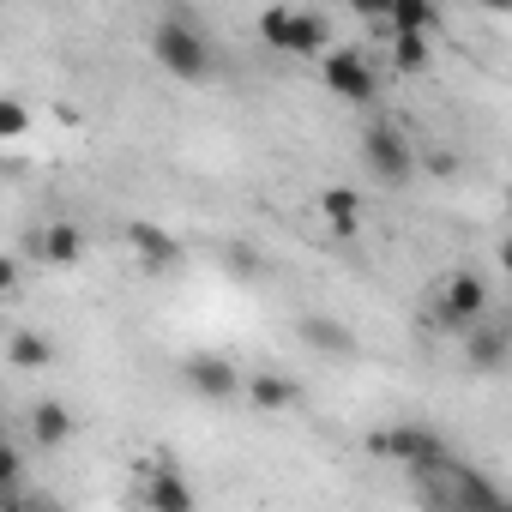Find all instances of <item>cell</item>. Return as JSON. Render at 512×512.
<instances>
[{
	"label": "cell",
	"mask_w": 512,
	"mask_h": 512,
	"mask_svg": "<svg viewBox=\"0 0 512 512\" xmlns=\"http://www.w3.org/2000/svg\"><path fill=\"white\" fill-rule=\"evenodd\" d=\"M464 362H470L476 374H500V368L512 362V338H506V332L476 326V332H464Z\"/></svg>",
	"instance_id": "cell-12"
},
{
	"label": "cell",
	"mask_w": 512,
	"mask_h": 512,
	"mask_svg": "<svg viewBox=\"0 0 512 512\" xmlns=\"http://www.w3.org/2000/svg\"><path fill=\"white\" fill-rule=\"evenodd\" d=\"M31 440H37V446H67V440H73V410H67L61 398H43V404L31 410Z\"/></svg>",
	"instance_id": "cell-14"
},
{
	"label": "cell",
	"mask_w": 512,
	"mask_h": 512,
	"mask_svg": "<svg viewBox=\"0 0 512 512\" xmlns=\"http://www.w3.org/2000/svg\"><path fill=\"white\" fill-rule=\"evenodd\" d=\"M151 55H157V67L175 73L181 85L211 79V43H205V31H199V13H187V7H169V13L157 19Z\"/></svg>",
	"instance_id": "cell-1"
},
{
	"label": "cell",
	"mask_w": 512,
	"mask_h": 512,
	"mask_svg": "<svg viewBox=\"0 0 512 512\" xmlns=\"http://www.w3.org/2000/svg\"><path fill=\"white\" fill-rule=\"evenodd\" d=\"M37 512H67V506H61V500H43V506H37Z\"/></svg>",
	"instance_id": "cell-25"
},
{
	"label": "cell",
	"mask_w": 512,
	"mask_h": 512,
	"mask_svg": "<svg viewBox=\"0 0 512 512\" xmlns=\"http://www.w3.org/2000/svg\"><path fill=\"white\" fill-rule=\"evenodd\" d=\"M31 127V115H25V103L19 97H0V139H19Z\"/></svg>",
	"instance_id": "cell-20"
},
{
	"label": "cell",
	"mask_w": 512,
	"mask_h": 512,
	"mask_svg": "<svg viewBox=\"0 0 512 512\" xmlns=\"http://www.w3.org/2000/svg\"><path fill=\"white\" fill-rule=\"evenodd\" d=\"M362 163H368V175L386 181V187H404V181L416 175V151H410V139H404L392 121H374V127L362 133Z\"/></svg>",
	"instance_id": "cell-4"
},
{
	"label": "cell",
	"mask_w": 512,
	"mask_h": 512,
	"mask_svg": "<svg viewBox=\"0 0 512 512\" xmlns=\"http://www.w3.org/2000/svg\"><path fill=\"white\" fill-rule=\"evenodd\" d=\"M506 211H512V193H506Z\"/></svg>",
	"instance_id": "cell-27"
},
{
	"label": "cell",
	"mask_w": 512,
	"mask_h": 512,
	"mask_svg": "<svg viewBox=\"0 0 512 512\" xmlns=\"http://www.w3.org/2000/svg\"><path fill=\"white\" fill-rule=\"evenodd\" d=\"M434 296H440V320L458 326V332H476L482 314H488V284H482V272H452V278H440Z\"/></svg>",
	"instance_id": "cell-6"
},
{
	"label": "cell",
	"mask_w": 512,
	"mask_h": 512,
	"mask_svg": "<svg viewBox=\"0 0 512 512\" xmlns=\"http://www.w3.org/2000/svg\"><path fill=\"white\" fill-rule=\"evenodd\" d=\"M0 290H7V296L19 290V260H0Z\"/></svg>",
	"instance_id": "cell-23"
},
{
	"label": "cell",
	"mask_w": 512,
	"mask_h": 512,
	"mask_svg": "<svg viewBox=\"0 0 512 512\" xmlns=\"http://www.w3.org/2000/svg\"><path fill=\"white\" fill-rule=\"evenodd\" d=\"M440 482H446V494L440 500H428V506H440V512H512V500L500 494V482H488L482 470H440Z\"/></svg>",
	"instance_id": "cell-5"
},
{
	"label": "cell",
	"mask_w": 512,
	"mask_h": 512,
	"mask_svg": "<svg viewBox=\"0 0 512 512\" xmlns=\"http://www.w3.org/2000/svg\"><path fill=\"white\" fill-rule=\"evenodd\" d=\"M320 73H326V91H332V97H344V103H374V67H368L362 49H332V55L320 61Z\"/></svg>",
	"instance_id": "cell-7"
},
{
	"label": "cell",
	"mask_w": 512,
	"mask_h": 512,
	"mask_svg": "<svg viewBox=\"0 0 512 512\" xmlns=\"http://www.w3.org/2000/svg\"><path fill=\"white\" fill-rule=\"evenodd\" d=\"M37 253L49 266H73L79 253H85V235H79V223H49V229H37Z\"/></svg>",
	"instance_id": "cell-15"
},
{
	"label": "cell",
	"mask_w": 512,
	"mask_h": 512,
	"mask_svg": "<svg viewBox=\"0 0 512 512\" xmlns=\"http://www.w3.org/2000/svg\"><path fill=\"white\" fill-rule=\"evenodd\" d=\"M500 272H506V278H512V235H506V241H500Z\"/></svg>",
	"instance_id": "cell-24"
},
{
	"label": "cell",
	"mask_w": 512,
	"mask_h": 512,
	"mask_svg": "<svg viewBox=\"0 0 512 512\" xmlns=\"http://www.w3.org/2000/svg\"><path fill=\"white\" fill-rule=\"evenodd\" d=\"M187 386L199 392V398H211V404H223V398H235V392H247V380H241V368L229 362V356H187Z\"/></svg>",
	"instance_id": "cell-9"
},
{
	"label": "cell",
	"mask_w": 512,
	"mask_h": 512,
	"mask_svg": "<svg viewBox=\"0 0 512 512\" xmlns=\"http://www.w3.org/2000/svg\"><path fill=\"white\" fill-rule=\"evenodd\" d=\"M247 398L260 404V410H290L296 404V386L284 374H247Z\"/></svg>",
	"instance_id": "cell-18"
},
{
	"label": "cell",
	"mask_w": 512,
	"mask_h": 512,
	"mask_svg": "<svg viewBox=\"0 0 512 512\" xmlns=\"http://www.w3.org/2000/svg\"><path fill=\"white\" fill-rule=\"evenodd\" d=\"M223 266H229L235 278H253V272H260V260H253V253H247V247H235V253H229V260H223Z\"/></svg>",
	"instance_id": "cell-21"
},
{
	"label": "cell",
	"mask_w": 512,
	"mask_h": 512,
	"mask_svg": "<svg viewBox=\"0 0 512 512\" xmlns=\"http://www.w3.org/2000/svg\"><path fill=\"white\" fill-rule=\"evenodd\" d=\"M368 452H374V458H398V464H410L416 476H440V470H452L446 440H440L434 428H422V422H392V428H374V434H368Z\"/></svg>",
	"instance_id": "cell-2"
},
{
	"label": "cell",
	"mask_w": 512,
	"mask_h": 512,
	"mask_svg": "<svg viewBox=\"0 0 512 512\" xmlns=\"http://www.w3.org/2000/svg\"><path fill=\"white\" fill-rule=\"evenodd\" d=\"M434 25H440L434 0H386V31L392 37H428Z\"/></svg>",
	"instance_id": "cell-13"
},
{
	"label": "cell",
	"mask_w": 512,
	"mask_h": 512,
	"mask_svg": "<svg viewBox=\"0 0 512 512\" xmlns=\"http://www.w3.org/2000/svg\"><path fill=\"white\" fill-rule=\"evenodd\" d=\"M296 338L308 350H320V356H356V332L344 320H332V314H302L296 320Z\"/></svg>",
	"instance_id": "cell-11"
},
{
	"label": "cell",
	"mask_w": 512,
	"mask_h": 512,
	"mask_svg": "<svg viewBox=\"0 0 512 512\" xmlns=\"http://www.w3.org/2000/svg\"><path fill=\"white\" fill-rule=\"evenodd\" d=\"M392 61H398V73H422L434 61V43L428 37H392Z\"/></svg>",
	"instance_id": "cell-19"
},
{
	"label": "cell",
	"mask_w": 512,
	"mask_h": 512,
	"mask_svg": "<svg viewBox=\"0 0 512 512\" xmlns=\"http://www.w3.org/2000/svg\"><path fill=\"white\" fill-rule=\"evenodd\" d=\"M428 169H434V175H458V157H452V151H428Z\"/></svg>",
	"instance_id": "cell-22"
},
{
	"label": "cell",
	"mask_w": 512,
	"mask_h": 512,
	"mask_svg": "<svg viewBox=\"0 0 512 512\" xmlns=\"http://www.w3.org/2000/svg\"><path fill=\"white\" fill-rule=\"evenodd\" d=\"M260 37L284 55H332V25L320 13H290V7H272L260 13Z\"/></svg>",
	"instance_id": "cell-3"
},
{
	"label": "cell",
	"mask_w": 512,
	"mask_h": 512,
	"mask_svg": "<svg viewBox=\"0 0 512 512\" xmlns=\"http://www.w3.org/2000/svg\"><path fill=\"white\" fill-rule=\"evenodd\" d=\"M127 241H133V253H139L145 272H175V266H181V241H175L163 223H133Z\"/></svg>",
	"instance_id": "cell-10"
},
{
	"label": "cell",
	"mask_w": 512,
	"mask_h": 512,
	"mask_svg": "<svg viewBox=\"0 0 512 512\" xmlns=\"http://www.w3.org/2000/svg\"><path fill=\"white\" fill-rule=\"evenodd\" d=\"M127 512H145V506H127Z\"/></svg>",
	"instance_id": "cell-26"
},
{
	"label": "cell",
	"mask_w": 512,
	"mask_h": 512,
	"mask_svg": "<svg viewBox=\"0 0 512 512\" xmlns=\"http://www.w3.org/2000/svg\"><path fill=\"white\" fill-rule=\"evenodd\" d=\"M139 506L145 512H193L199 500H193V482L181 470L151 464V470H139Z\"/></svg>",
	"instance_id": "cell-8"
},
{
	"label": "cell",
	"mask_w": 512,
	"mask_h": 512,
	"mask_svg": "<svg viewBox=\"0 0 512 512\" xmlns=\"http://www.w3.org/2000/svg\"><path fill=\"white\" fill-rule=\"evenodd\" d=\"M320 211H326V223L338 229V241H356V211H362V205H356L350 187H326V193H320Z\"/></svg>",
	"instance_id": "cell-17"
},
{
	"label": "cell",
	"mask_w": 512,
	"mask_h": 512,
	"mask_svg": "<svg viewBox=\"0 0 512 512\" xmlns=\"http://www.w3.org/2000/svg\"><path fill=\"white\" fill-rule=\"evenodd\" d=\"M7 362L25 368V374H37V368L55 362V344H49L43 332H13V338H7Z\"/></svg>",
	"instance_id": "cell-16"
}]
</instances>
